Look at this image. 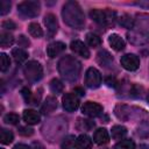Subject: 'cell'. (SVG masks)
I'll return each mask as SVG.
<instances>
[{
  "instance_id": "34",
  "label": "cell",
  "mask_w": 149,
  "mask_h": 149,
  "mask_svg": "<svg viewBox=\"0 0 149 149\" xmlns=\"http://www.w3.org/2000/svg\"><path fill=\"white\" fill-rule=\"evenodd\" d=\"M9 10H10V2L6 0H1L0 1V14L6 15Z\"/></svg>"
},
{
  "instance_id": "14",
  "label": "cell",
  "mask_w": 149,
  "mask_h": 149,
  "mask_svg": "<svg viewBox=\"0 0 149 149\" xmlns=\"http://www.w3.org/2000/svg\"><path fill=\"white\" fill-rule=\"evenodd\" d=\"M108 43L115 51H121L126 47V43H125L123 38L118 34H111L108 36Z\"/></svg>"
},
{
  "instance_id": "23",
  "label": "cell",
  "mask_w": 149,
  "mask_h": 149,
  "mask_svg": "<svg viewBox=\"0 0 149 149\" xmlns=\"http://www.w3.org/2000/svg\"><path fill=\"white\" fill-rule=\"evenodd\" d=\"M28 31L29 34L33 36V37H36V38H40L43 36V30L41 28V26L37 23V22H31L29 23L28 26Z\"/></svg>"
},
{
  "instance_id": "32",
  "label": "cell",
  "mask_w": 149,
  "mask_h": 149,
  "mask_svg": "<svg viewBox=\"0 0 149 149\" xmlns=\"http://www.w3.org/2000/svg\"><path fill=\"white\" fill-rule=\"evenodd\" d=\"M73 146H76V139H74V136H72V135L66 136V137L63 140L62 144H61L62 149H71Z\"/></svg>"
},
{
  "instance_id": "30",
  "label": "cell",
  "mask_w": 149,
  "mask_h": 149,
  "mask_svg": "<svg viewBox=\"0 0 149 149\" xmlns=\"http://www.w3.org/2000/svg\"><path fill=\"white\" fill-rule=\"evenodd\" d=\"M9 66H10V59H9V57L6 54L2 52L0 55V69H1V71L2 72L7 71L9 69Z\"/></svg>"
},
{
  "instance_id": "13",
  "label": "cell",
  "mask_w": 149,
  "mask_h": 149,
  "mask_svg": "<svg viewBox=\"0 0 149 149\" xmlns=\"http://www.w3.org/2000/svg\"><path fill=\"white\" fill-rule=\"evenodd\" d=\"M65 50V44L63 42H59V41H56V42H52L48 45L47 48V54L50 58H55L56 56L61 55L63 51Z\"/></svg>"
},
{
  "instance_id": "11",
  "label": "cell",
  "mask_w": 149,
  "mask_h": 149,
  "mask_svg": "<svg viewBox=\"0 0 149 149\" xmlns=\"http://www.w3.org/2000/svg\"><path fill=\"white\" fill-rule=\"evenodd\" d=\"M134 27H136L142 34H149V14H137L136 19H134Z\"/></svg>"
},
{
  "instance_id": "3",
  "label": "cell",
  "mask_w": 149,
  "mask_h": 149,
  "mask_svg": "<svg viewBox=\"0 0 149 149\" xmlns=\"http://www.w3.org/2000/svg\"><path fill=\"white\" fill-rule=\"evenodd\" d=\"M23 73L28 81L37 83L43 77V68L37 61H29L23 68Z\"/></svg>"
},
{
  "instance_id": "10",
  "label": "cell",
  "mask_w": 149,
  "mask_h": 149,
  "mask_svg": "<svg viewBox=\"0 0 149 149\" xmlns=\"http://www.w3.org/2000/svg\"><path fill=\"white\" fill-rule=\"evenodd\" d=\"M62 102H63V108L66 112H74L79 107V98L74 93H66L63 97Z\"/></svg>"
},
{
  "instance_id": "43",
  "label": "cell",
  "mask_w": 149,
  "mask_h": 149,
  "mask_svg": "<svg viewBox=\"0 0 149 149\" xmlns=\"http://www.w3.org/2000/svg\"><path fill=\"white\" fill-rule=\"evenodd\" d=\"M147 99H148V101H149V93H148V97H147Z\"/></svg>"
},
{
  "instance_id": "24",
  "label": "cell",
  "mask_w": 149,
  "mask_h": 149,
  "mask_svg": "<svg viewBox=\"0 0 149 149\" xmlns=\"http://www.w3.org/2000/svg\"><path fill=\"white\" fill-rule=\"evenodd\" d=\"M49 87H50V91H51L52 93H55V94H61V93L63 92V90H64L63 83H62L59 79H57V78L51 79V81H50V84H49Z\"/></svg>"
},
{
  "instance_id": "40",
  "label": "cell",
  "mask_w": 149,
  "mask_h": 149,
  "mask_svg": "<svg viewBox=\"0 0 149 149\" xmlns=\"http://www.w3.org/2000/svg\"><path fill=\"white\" fill-rule=\"evenodd\" d=\"M13 149H31V147H29L27 144H23V143H17L13 147Z\"/></svg>"
},
{
  "instance_id": "33",
  "label": "cell",
  "mask_w": 149,
  "mask_h": 149,
  "mask_svg": "<svg viewBox=\"0 0 149 149\" xmlns=\"http://www.w3.org/2000/svg\"><path fill=\"white\" fill-rule=\"evenodd\" d=\"M21 95H22V98L24 99V101H26L27 104H31V102H33L34 95H33L31 91H30L28 87H23V88L21 90Z\"/></svg>"
},
{
  "instance_id": "35",
  "label": "cell",
  "mask_w": 149,
  "mask_h": 149,
  "mask_svg": "<svg viewBox=\"0 0 149 149\" xmlns=\"http://www.w3.org/2000/svg\"><path fill=\"white\" fill-rule=\"evenodd\" d=\"M17 44H19V47H28L30 44V42H29L28 37H26L24 35H20L17 38Z\"/></svg>"
},
{
  "instance_id": "41",
  "label": "cell",
  "mask_w": 149,
  "mask_h": 149,
  "mask_svg": "<svg viewBox=\"0 0 149 149\" xmlns=\"http://www.w3.org/2000/svg\"><path fill=\"white\" fill-rule=\"evenodd\" d=\"M73 92H74V94H78V95H84V94H85L84 90H83L81 87H79V86L74 87V88H73Z\"/></svg>"
},
{
  "instance_id": "42",
  "label": "cell",
  "mask_w": 149,
  "mask_h": 149,
  "mask_svg": "<svg viewBox=\"0 0 149 149\" xmlns=\"http://www.w3.org/2000/svg\"><path fill=\"white\" fill-rule=\"evenodd\" d=\"M31 149H44V147H43L40 142H33V144H31Z\"/></svg>"
},
{
  "instance_id": "31",
  "label": "cell",
  "mask_w": 149,
  "mask_h": 149,
  "mask_svg": "<svg viewBox=\"0 0 149 149\" xmlns=\"http://www.w3.org/2000/svg\"><path fill=\"white\" fill-rule=\"evenodd\" d=\"M19 120H20V118L16 113H8L3 116V121L7 125H17Z\"/></svg>"
},
{
  "instance_id": "37",
  "label": "cell",
  "mask_w": 149,
  "mask_h": 149,
  "mask_svg": "<svg viewBox=\"0 0 149 149\" xmlns=\"http://www.w3.org/2000/svg\"><path fill=\"white\" fill-rule=\"evenodd\" d=\"M105 83H106V85L107 86H109V87H116L118 86V80L114 78V77H107L106 79H105Z\"/></svg>"
},
{
  "instance_id": "28",
  "label": "cell",
  "mask_w": 149,
  "mask_h": 149,
  "mask_svg": "<svg viewBox=\"0 0 149 149\" xmlns=\"http://www.w3.org/2000/svg\"><path fill=\"white\" fill-rule=\"evenodd\" d=\"M13 139H14V135H13V133L10 130L5 129V128L1 129V132H0V142L2 144H9V143H12Z\"/></svg>"
},
{
  "instance_id": "6",
  "label": "cell",
  "mask_w": 149,
  "mask_h": 149,
  "mask_svg": "<svg viewBox=\"0 0 149 149\" xmlns=\"http://www.w3.org/2000/svg\"><path fill=\"white\" fill-rule=\"evenodd\" d=\"M101 74L95 68H88L85 73V85L88 88H98L101 85Z\"/></svg>"
},
{
  "instance_id": "20",
  "label": "cell",
  "mask_w": 149,
  "mask_h": 149,
  "mask_svg": "<svg viewBox=\"0 0 149 149\" xmlns=\"http://www.w3.org/2000/svg\"><path fill=\"white\" fill-rule=\"evenodd\" d=\"M92 140L88 135L81 134L76 139V148L77 149H91Z\"/></svg>"
},
{
  "instance_id": "4",
  "label": "cell",
  "mask_w": 149,
  "mask_h": 149,
  "mask_svg": "<svg viewBox=\"0 0 149 149\" xmlns=\"http://www.w3.org/2000/svg\"><path fill=\"white\" fill-rule=\"evenodd\" d=\"M90 17L102 26H107V24H112L115 20H116V14L115 12L111 10V9H91L90 10Z\"/></svg>"
},
{
  "instance_id": "44",
  "label": "cell",
  "mask_w": 149,
  "mask_h": 149,
  "mask_svg": "<svg viewBox=\"0 0 149 149\" xmlns=\"http://www.w3.org/2000/svg\"><path fill=\"white\" fill-rule=\"evenodd\" d=\"M1 149H2V148H1Z\"/></svg>"
},
{
  "instance_id": "22",
  "label": "cell",
  "mask_w": 149,
  "mask_h": 149,
  "mask_svg": "<svg viewBox=\"0 0 149 149\" xmlns=\"http://www.w3.org/2000/svg\"><path fill=\"white\" fill-rule=\"evenodd\" d=\"M127 134V128L125 126H121V125H115L112 127V130H111V135L114 140H121L126 136Z\"/></svg>"
},
{
  "instance_id": "8",
  "label": "cell",
  "mask_w": 149,
  "mask_h": 149,
  "mask_svg": "<svg viewBox=\"0 0 149 149\" xmlns=\"http://www.w3.org/2000/svg\"><path fill=\"white\" fill-rule=\"evenodd\" d=\"M102 111H104L102 106L100 104L93 102V101H86L81 106V113L84 115H87V116H91V118L99 116L102 113Z\"/></svg>"
},
{
  "instance_id": "12",
  "label": "cell",
  "mask_w": 149,
  "mask_h": 149,
  "mask_svg": "<svg viewBox=\"0 0 149 149\" xmlns=\"http://www.w3.org/2000/svg\"><path fill=\"white\" fill-rule=\"evenodd\" d=\"M70 49L77 55L80 56L83 58H88L90 57V50L87 49V47L84 44V42L79 41V40H74L70 43Z\"/></svg>"
},
{
  "instance_id": "9",
  "label": "cell",
  "mask_w": 149,
  "mask_h": 149,
  "mask_svg": "<svg viewBox=\"0 0 149 149\" xmlns=\"http://www.w3.org/2000/svg\"><path fill=\"white\" fill-rule=\"evenodd\" d=\"M44 24H45V28H47V36L48 38H52L57 31H58V22H57V19L54 14L49 13L44 16V20H43Z\"/></svg>"
},
{
  "instance_id": "39",
  "label": "cell",
  "mask_w": 149,
  "mask_h": 149,
  "mask_svg": "<svg viewBox=\"0 0 149 149\" xmlns=\"http://www.w3.org/2000/svg\"><path fill=\"white\" fill-rule=\"evenodd\" d=\"M142 132H146V134L149 135V125H148V123H142V125L139 127V129H137V135L140 136V135L142 134Z\"/></svg>"
},
{
  "instance_id": "1",
  "label": "cell",
  "mask_w": 149,
  "mask_h": 149,
  "mask_svg": "<svg viewBox=\"0 0 149 149\" xmlns=\"http://www.w3.org/2000/svg\"><path fill=\"white\" fill-rule=\"evenodd\" d=\"M62 17L63 21L71 28L83 29L85 26V16L84 13L76 1H68L62 8Z\"/></svg>"
},
{
  "instance_id": "21",
  "label": "cell",
  "mask_w": 149,
  "mask_h": 149,
  "mask_svg": "<svg viewBox=\"0 0 149 149\" xmlns=\"http://www.w3.org/2000/svg\"><path fill=\"white\" fill-rule=\"evenodd\" d=\"M12 56L16 63H23L28 58V52L22 48H14L12 50Z\"/></svg>"
},
{
  "instance_id": "16",
  "label": "cell",
  "mask_w": 149,
  "mask_h": 149,
  "mask_svg": "<svg viewBox=\"0 0 149 149\" xmlns=\"http://www.w3.org/2000/svg\"><path fill=\"white\" fill-rule=\"evenodd\" d=\"M22 118L28 125H37L41 121L40 114L34 109H24L23 114H22Z\"/></svg>"
},
{
  "instance_id": "26",
  "label": "cell",
  "mask_w": 149,
  "mask_h": 149,
  "mask_svg": "<svg viewBox=\"0 0 149 149\" xmlns=\"http://www.w3.org/2000/svg\"><path fill=\"white\" fill-rule=\"evenodd\" d=\"M86 42H87V44L90 47L97 48V47H99L101 44V38L94 33H87L86 34Z\"/></svg>"
},
{
  "instance_id": "18",
  "label": "cell",
  "mask_w": 149,
  "mask_h": 149,
  "mask_svg": "<svg viewBox=\"0 0 149 149\" xmlns=\"http://www.w3.org/2000/svg\"><path fill=\"white\" fill-rule=\"evenodd\" d=\"M56 108H57V100H56V98L50 95V97H47V99L44 100V102L41 107V112L47 115V114L52 113Z\"/></svg>"
},
{
  "instance_id": "7",
  "label": "cell",
  "mask_w": 149,
  "mask_h": 149,
  "mask_svg": "<svg viewBox=\"0 0 149 149\" xmlns=\"http://www.w3.org/2000/svg\"><path fill=\"white\" fill-rule=\"evenodd\" d=\"M120 63L127 71H135L140 66V58L134 54H126L121 57Z\"/></svg>"
},
{
  "instance_id": "38",
  "label": "cell",
  "mask_w": 149,
  "mask_h": 149,
  "mask_svg": "<svg viewBox=\"0 0 149 149\" xmlns=\"http://www.w3.org/2000/svg\"><path fill=\"white\" fill-rule=\"evenodd\" d=\"M2 28L13 30V29H15V28H16V24H15L12 20H6V21H3V22H2Z\"/></svg>"
},
{
  "instance_id": "2",
  "label": "cell",
  "mask_w": 149,
  "mask_h": 149,
  "mask_svg": "<svg viewBox=\"0 0 149 149\" xmlns=\"http://www.w3.org/2000/svg\"><path fill=\"white\" fill-rule=\"evenodd\" d=\"M80 71H81L80 62L72 56L66 55L62 57L58 62V72L68 81L71 83L76 81L80 76Z\"/></svg>"
},
{
  "instance_id": "27",
  "label": "cell",
  "mask_w": 149,
  "mask_h": 149,
  "mask_svg": "<svg viewBox=\"0 0 149 149\" xmlns=\"http://www.w3.org/2000/svg\"><path fill=\"white\" fill-rule=\"evenodd\" d=\"M119 24L125 28L132 29V28H134V19H132V16L128 14H122L119 17Z\"/></svg>"
},
{
  "instance_id": "29",
  "label": "cell",
  "mask_w": 149,
  "mask_h": 149,
  "mask_svg": "<svg viewBox=\"0 0 149 149\" xmlns=\"http://www.w3.org/2000/svg\"><path fill=\"white\" fill-rule=\"evenodd\" d=\"M114 149H135V143L133 140H129V139L121 140L115 144Z\"/></svg>"
},
{
  "instance_id": "15",
  "label": "cell",
  "mask_w": 149,
  "mask_h": 149,
  "mask_svg": "<svg viewBox=\"0 0 149 149\" xmlns=\"http://www.w3.org/2000/svg\"><path fill=\"white\" fill-rule=\"evenodd\" d=\"M93 141L97 144H99V146H102V144L108 143V141H109V134H108L107 129H105V128L97 129L94 132V134H93Z\"/></svg>"
},
{
  "instance_id": "36",
  "label": "cell",
  "mask_w": 149,
  "mask_h": 149,
  "mask_svg": "<svg viewBox=\"0 0 149 149\" xmlns=\"http://www.w3.org/2000/svg\"><path fill=\"white\" fill-rule=\"evenodd\" d=\"M19 133L21 135H23V136H30V135H33L34 129L29 128V127H20L19 128Z\"/></svg>"
},
{
  "instance_id": "5",
  "label": "cell",
  "mask_w": 149,
  "mask_h": 149,
  "mask_svg": "<svg viewBox=\"0 0 149 149\" xmlns=\"http://www.w3.org/2000/svg\"><path fill=\"white\" fill-rule=\"evenodd\" d=\"M17 10L21 15L26 17H35L40 14L41 10V5L38 1H22L21 3L17 5Z\"/></svg>"
},
{
  "instance_id": "19",
  "label": "cell",
  "mask_w": 149,
  "mask_h": 149,
  "mask_svg": "<svg viewBox=\"0 0 149 149\" xmlns=\"http://www.w3.org/2000/svg\"><path fill=\"white\" fill-rule=\"evenodd\" d=\"M97 61H98V63H99L101 66H108V65L112 64L113 57H112V55H111L107 50L102 49V50H100V51L97 54Z\"/></svg>"
},
{
  "instance_id": "25",
  "label": "cell",
  "mask_w": 149,
  "mask_h": 149,
  "mask_svg": "<svg viewBox=\"0 0 149 149\" xmlns=\"http://www.w3.org/2000/svg\"><path fill=\"white\" fill-rule=\"evenodd\" d=\"M14 43V36L9 33H1L0 35V45L1 48H8Z\"/></svg>"
},
{
  "instance_id": "17",
  "label": "cell",
  "mask_w": 149,
  "mask_h": 149,
  "mask_svg": "<svg viewBox=\"0 0 149 149\" xmlns=\"http://www.w3.org/2000/svg\"><path fill=\"white\" fill-rule=\"evenodd\" d=\"M127 37H128L129 42L133 43V44H146V43L149 42L148 35L142 34V33L132 31V33H128V34H127Z\"/></svg>"
}]
</instances>
